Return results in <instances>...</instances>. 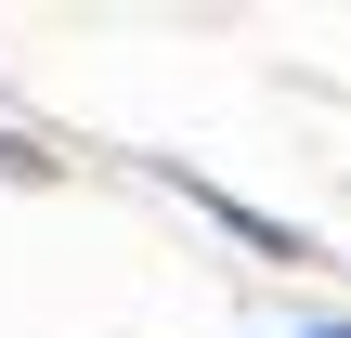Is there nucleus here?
Returning a JSON list of instances; mask_svg holds the SVG:
<instances>
[{"instance_id": "f257e3e1", "label": "nucleus", "mask_w": 351, "mask_h": 338, "mask_svg": "<svg viewBox=\"0 0 351 338\" xmlns=\"http://www.w3.org/2000/svg\"><path fill=\"white\" fill-rule=\"evenodd\" d=\"M313 338H351V326H313Z\"/></svg>"}]
</instances>
